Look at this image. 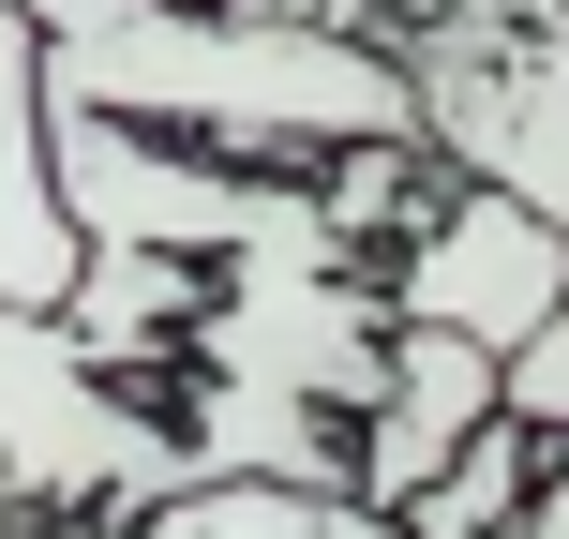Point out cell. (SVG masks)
Listing matches in <instances>:
<instances>
[{
    "instance_id": "1",
    "label": "cell",
    "mask_w": 569,
    "mask_h": 539,
    "mask_svg": "<svg viewBox=\"0 0 569 539\" xmlns=\"http://www.w3.org/2000/svg\"><path fill=\"white\" fill-rule=\"evenodd\" d=\"M46 46V106H90L120 136H166L196 166H345V150H420V90L390 46L330 16H226V0H16Z\"/></svg>"
},
{
    "instance_id": "2",
    "label": "cell",
    "mask_w": 569,
    "mask_h": 539,
    "mask_svg": "<svg viewBox=\"0 0 569 539\" xmlns=\"http://www.w3.org/2000/svg\"><path fill=\"white\" fill-rule=\"evenodd\" d=\"M0 495H16V525L120 539V525L166 510V495H196V450L60 315H0Z\"/></svg>"
},
{
    "instance_id": "5",
    "label": "cell",
    "mask_w": 569,
    "mask_h": 539,
    "mask_svg": "<svg viewBox=\"0 0 569 539\" xmlns=\"http://www.w3.org/2000/svg\"><path fill=\"white\" fill-rule=\"evenodd\" d=\"M480 420H495V360H480V345H450V330H390V375H375V405L345 420V510L390 525Z\"/></svg>"
},
{
    "instance_id": "8",
    "label": "cell",
    "mask_w": 569,
    "mask_h": 539,
    "mask_svg": "<svg viewBox=\"0 0 569 539\" xmlns=\"http://www.w3.org/2000/svg\"><path fill=\"white\" fill-rule=\"evenodd\" d=\"M495 420H525L540 450H569V300L510 345V360H495Z\"/></svg>"
},
{
    "instance_id": "10",
    "label": "cell",
    "mask_w": 569,
    "mask_h": 539,
    "mask_svg": "<svg viewBox=\"0 0 569 539\" xmlns=\"http://www.w3.org/2000/svg\"><path fill=\"white\" fill-rule=\"evenodd\" d=\"M510 16H525V46H555V60H569V0H510Z\"/></svg>"
},
{
    "instance_id": "7",
    "label": "cell",
    "mask_w": 569,
    "mask_h": 539,
    "mask_svg": "<svg viewBox=\"0 0 569 539\" xmlns=\"http://www.w3.org/2000/svg\"><path fill=\"white\" fill-rule=\"evenodd\" d=\"M525 495H540V435H525V420H480V435L390 510V539H510Z\"/></svg>"
},
{
    "instance_id": "3",
    "label": "cell",
    "mask_w": 569,
    "mask_h": 539,
    "mask_svg": "<svg viewBox=\"0 0 569 539\" xmlns=\"http://www.w3.org/2000/svg\"><path fill=\"white\" fill-rule=\"evenodd\" d=\"M405 90H420V150H450L465 196H510L525 226L569 240V60L525 46V30H480V46H390Z\"/></svg>"
},
{
    "instance_id": "4",
    "label": "cell",
    "mask_w": 569,
    "mask_h": 539,
    "mask_svg": "<svg viewBox=\"0 0 569 539\" xmlns=\"http://www.w3.org/2000/svg\"><path fill=\"white\" fill-rule=\"evenodd\" d=\"M569 300V240L555 226H525L510 196H435L420 226H405V256H390V330H450V345H480V360H510L525 330Z\"/></svg>"
},
{
    "instance_id": "11",
    "label": "cell",
    "mask_w": 569,
    "mask_h": 539,
    "mask_svg": "<svg viewBox=\"0 0 569 539\" xmlns=\"http://www.w3.org/2000/svg\"><path fill=\"white\" fill-rule=\"evenodd\" d=\"M0 539H30V525H16V495H0Z\"/></svg>"
},
{
    "instance_id": "6",
    "label": "cell",
    "mask_w": 569,
    "mask_h": 539,
    "mask_svg": "<svg viewBox=\"0 0 569 539\" xmlns=\"http://www.w3.org/2000/svg\"><path fill=\"white\" fill-rule=\"evenodd\" d=\"M76 285V226L46 196V46L0 0V315H60Z\"/></svg>"
},
{
    "instance_id": "9",
    "label": "cell",
    "mask_w": 569,
    "mask_h": 539,
    "mask_svg": "<svg viewBox=\"0 0 569 539\" xmlns=\"http://www.w3.org/2000/svg\"><path fill=\"white\" fill-rule=\"evenodd\" d=\"M510 539H569V450H540V495H525Z\"/></svg>"
}]
</instances>
